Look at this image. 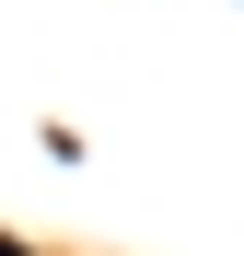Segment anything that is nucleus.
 Returning a JSON list of instances; mask_svg holds the SVG:
<instances>
[{
    "label": "nucleus",
    "mask_w": 244,
    "mask_h": 256,
    "mask_svg": "<svg viewBox=\"0 0 244 256\" xmlns=\"http://www.w3.org/2000/svg\"><path fill=\"white\" fill-rule=\"evenodd\" d=\"M0 256H12V244H0Z\"/></svg>",
    "instance_id": "1"
}]
</instances>
